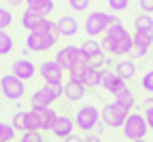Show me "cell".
Returning a JSON list of instances; mask_svg holds the SVG:
<instances>
[{"label": "cell", "instance_id": "6da1fadb", "mask_svg": "<svg viewBox=\"0 0 153 142\" xmlns=\"http://www.w3.org/2000/svg\"><path fill=\"white\" fill-rule=\"evenodd\" d=\"M100 43H102V49L106 55L111 57H123V55H130L132 49H134V34L123 28L119 30H108L102 38H100Z\"/></svg>", "mask_w": 153, "mask_h": 142}, {"label": "cell", "instance_id": "7a4b0ae2", "mask_svg": "<svg viewBox=\"0 0 153 142\" xmlns=\"http://www.w3.org/2000/svg\"><path fill=\"white\" fill-rule=\"evenodd\" d=\"M74 125L76 129H81L83 134H89L96 129V125L102 121V110L96 108L94 104H83L81 108L74 110Z\"/></svg>", "mask_w": 153, "mask_h": 142}, {"label": "cell", "instance_id": "3957f363", "mask_svg": "<svg viewBox=\"0 0 153 142\" xmlns=\"http://www.w3.org/2000/svg\"><path fill=\"white\" fill-rule=\"evenodd\" d=\"M121 132H123V138L130 140V142H134V140H145V136H147V132H149L145 112L132 110V112L128 115V119H126Z\"/></svg>", "mask_w": 153, "mask_h": 142}, {"label": "cell", "instance_id": "277c9868", "mask_svg": "<svg viewBox=\"0 0 153 142\" xmlns=\"http://www.w3.org/2000/svg\"><path fill=\"white\" fill-rule=\"evenodd\" d=\"M108 21H111V13L106 11H89L85 21H83V30L87 34V38H102L108 30Z\"/></svg>", "mask_w": 153, "mask_h": 142}, {"label": "cell", "instance_id": "5b68a950", "mask_svg": "<svg viewBox=\"0 0 153 142\" xmlns=\"http://www.w3.org/2000/svg\"><path fill=\"white\" fill-rule=\"evenodd\" d=\"M64 98V83L62 85H43L30 95V106L32 108H49L53 102Z\"/></svg>", "mask_w": 153, "mask_h": 142}, {"label": "cell", "instance_id": "8992f818", "mask_svg": "<svg viewBox=\"0 0 153 142\" xmlns=\"http://www.w3.org/2000/svg\"><path fill=\"white\" fill-rule=\"evenodd\" d=\"M60 30L55 32H49V34H32L28 32V38H26V49H30L32 53H47L49 49L55 47V43L60 40Z\"/></svg>", "mask_w": 153, "mask_h": 142}, {"label": "cell", "instance_id": "52a82bcc", "mask_svg": "<svg viewBox=\"0 0 153 142\" xmlns=\"http://www.w3.org/2000/svg\"><path fill=\"white\" fill-rule=\"evenodd\" d=\"M0 91H2V95L7 100H11V102H19V100L26 95V81L17 78L13 72L4 74V76H0Z\"/></svg>", "mask_w": 153, "mask_h": 142}, {"label": "cell", "instance_id": "ba28073f", "mask_svg": "<svg viewBox=\"0 0 153 142\" xmlns=\"http://www.w3.org/2000/svg\"><path fill=\"white\" fill-rule=\"evenodd\" d=\"M128 115H130V110H128V108H123L119 102H115V100L102 106V121L106 123V127H113V129L123 127Z\"/></svg>", "mask_w": 153, "mask_h": 142}, {"label": "cell", "instance_id": "9c48e42d", "mask_svg": "<svg viewBox=\"0 0 153 142\" xmlns=\"http://www.w3.org/2000/svg\"><path fill=\"white\" fill-rule=\"evenodd\" d=\"M38 74H41L45 85H62L66 70L55 62V59H45L38 64Z\"/></svg>", "mask_w": 153, "mask_h": 142}, {"label": "cell", "instance_id": "30bf717a", "mask_svg": "<svg viewBox=\"0 0 153 142\" xmlns=\"http://www.w3.org/2000/svg\"><path fill=\"white\" fill-rule=\"evenodd\" d=\"M153 49V34L151 32H134V49H132V59L147 57L149 51Z\"/></svg>", "mask_w": 153, "mask_h": 142}, {"label": "cell", "instance_id": "8fae6325", "mask_svg": "<svg viewBox=\"0 0 153 142\" xmlns=\"http://www.w3.org/2000/svg\"><path fill=\"white\" fill-rule=\"evenodd\" d=\"M11 72H13L17 78H22V81H32V78L38 74V66L32 62V59H28V57H19V59H15V62H13Z\"/></svg>", "mask_w": 153, "mask_h": 142}, {"label": "cell", "instance_id": "7c38bea8", "mask_svg": "<svg viewBox=\"0 0 153 142\" xmlns=\"http://www.w3.org/2000/svg\"><path fill=\"white\" fill-rule=\"evenodd\" d=\"M79 53H81V47H76V45H64V47H60V49L55 51V57L53 59L68 72L70 66L74 64V59L79 57Z\"/></svg>", "mask_w": 153, "mask_h": 142}, {"label": "cell", "instance_id": "4fadbf2b", "mask_svg": "<svg viewBox=\"0 0 153 142\" xmlns=\"http://www.w3.org/2000/svg\"><path fill=\"white\" fill-rule=\"evenodd\" d=\"M74 129H76L74 117H70V115H60V117H57V121H55V125H53V129H51V134H53L55 138H60V140H66L68 136L74 134Z\"/></svg>", "mask_w": 153, "mask_h": 142}, {"label": "cell", "instance_id": "5bb4252c", "mask_svg": "<svg viewBox=\"0 0 153 142\" xmlns=\"http://www.w3.org/2000/svg\"><path fill=\"white\" fill-rule=\"evenodd\" d=\"M55 24H57V30H60V36L64 38H72L79 32V19L74 15H60L55 19Z\"/></svg>", "mask_w": 153, "mask_h": 142}, {"label": "cell", "instance_id": "9a60e30c", "mask_svg": "<svg viewBox=\"0 0 153 142\" xmlns=\"http://www.w3.org/2000/svg\"><path fill=\"white\" fill-rule=\"evenodd\" d=\"M85 95H87V87L81 83V81L68 78L64 83V98L68 100V102H81Z\"/></svg>", "mask_w": 153, "mask_h": 142}, {"label": "cell", "instance_id": "2e32d148", "mask_svg": "<svg viewBox=\"0 0 153 142\" xmlns=\"http://www.w3.org/2000/svg\"><path fill=\"white\" fill-rule=\"evenodd\" d=\"M115 72H117L123 81H130L136 76V72H138V66H136V59H132V57H128V59H117L115 62Z\"/></svg>", "mask_w": 153, "mask_h": 142}, {"label": "cell", "instance_id": "e0dca14e", "mask_svg": "<svg viewBox=\"0 0 153 142\" xmlns=\"http://www.w3.org/2000/svg\"><path fill=\"white\" fill-rule=\"evenodd\" d=\"M36 110V115H38V121H41V132H51L53 129V125H55V121H57V115L55 112V108H34Z\"/></svg>", "mask_w": 153, "mask_h": 142}, {"label": "cell", "instance_id": "ac0fdd59", "mask_svg": "<svg viewBox=\"0 0 153 142\" xmlns=\"http://www.w3.org/2000/svg\"><path fill=\"white\" fill-rule=\"evenodd\" d=\"M79 47H81V51H83V53L91 59V62H96L98 57H102V55H104L102 43H100V40H96V38H85Z\"/></svg>", "mask_w": 153, "mask_h": 142}, {"label": "cell", "instance_id": "d6986e66", "mask_svg": "<svg viewBox=\"0 0 153 142\" xmlns=\"http://www.w3.org/2000/svg\"><path fill=\"white\" fill-rule=\"evenodd\" d=\"M43 19H45V15H43V13L32 11V9H26V11L22 13V17H19V21H22V28H24V30L32 32L38 24L43 21Z\"/></svg>", "mask_w": 153, "mask_h": 142}, {"label": "cell", "instance_id": "ffe728a7", "mask_svg": "<svg viewBox=\"0 0 153 142\" xmlns=\"http://www.w3.org/2000/svg\"><path fill=\"white\" fill-rule=\"evenodd\" d=\"M83 85L87 87V89H98L100 87V68H96L94 66V62L85 68V72H83Z\"/></svg>", "mask_w": 153, "mask_h": 142}, {"label": "cell", "instance_id": "44dd1931", "mask_svg": "<svg viewBox=\"0 0 153 142\" xmlns=\"http://www.w3.org/2000/svg\"><path fill=\"white\" fill-rule=\"evenodd\" d=\"M26 9L38 11V13H43L45 17H49L55 11V2H53V0H26Z\"/></svg>", "mask_w": 153, "mask_h": 142}, {"label": "cell", "instance_id": "7402d4cb", "mask_svg": "<svg viewBox=\"0 0 153 142\" xmlns=\"http://www.w3.org/2000/svg\"><path fill=\"white\" fill-rule=\"evenodd\" d=\"M134 32H151L153 34V15L138 13L134 17Z\"/></svg>", "mask_w": 153, "mask_h": 142}, {"label": "cell", "instance_id": "603a6c76", "mask_svg": "<svg viewBox=\"0 0 153 142\" xmlns=\"http://www.w3.org/2000/svg\"><path fill=\"white\" fill-rule=\"evenodd\" d=\"M13 49H15V38L7 30H0V55H11Z\"/></svg>", "mask_w": 153, "mask_h": 142}, {"label": "cell", "instance_id": "cb8c5ba5", "mask_svg": "<svg viewBox=\"0 0 153 142\" xmlns=\"http://www.w3.org/2000/svg\"><path fill=\"white\" fill-rule=\"evenodd\" d=\"M113 100H115V102H119L123 108H128L130 112L134 110V106H136V95H134L132 89H128V91H123V93H119V95H115Z\"/></svg>", "mask_w": 153, "mask_h": 142}, {"label": "cell", "instance_id": "d4e9b609", "mask_svg": "<svg viewBox=\"0 0 153 142\" xmlns=\"http://www.w3.org/2000/svg\"><path fill=\"white\" fill-rule=\"evenodd\" d=\"M26 123H28V110H17L13 115V121H11V125L15 127V132H26Z\"/></svg>", "mask_w": 153, "mask_h": 142}, {"label": "cell", "instance_id": "484cf974", "mask_svg": "<svg viewBox=\"0 0 153 142\" xmlns=\"http://www.w3.org/2000/svg\"><path fill=\"white\" fill-rule=\"evenodd\" d=\"M15 127L11 123H4V121H0V142H13L15 140Z\"/></svg>", "mask_w": 153, "mask_h": 142}, {"label": "cell", "instance_id": "4316f807", "mask_svg": "<svg viewBox=\"0 0 153 142\" xmlns=\"http://www.w3.org/2000/svg\"><path fill=\"white\" fill-rule=\"evenodd\" d=\"M140 87H143L149 95H153V68H149V70L140 76Z\"/></svg>", "mask_w": 153, "mask_h": 142}, {"label": "cell", "instance_id": "83f0119b", "mask_svg": "<svg viewBox=\"0 0 153 142\" xmlns=\"http://www.w3.org/2000/svg\"><path fill=\"white\" fill-rule=\"evenodd\" d=\"M106 7L111 9V13H123L130 7V0H106Z\"/></svg>", "mask_w": 153, "mask_h": 142}, {"label": "cell", "instance_id": "f1b7e54d", "mask_svg": "<svg viewBox=\"0 0 153 142\" xmlns=\"http://www.w3.org/2000/svg\"><path fill=\"white\" fill-rule=\"evenodd\" d=\"M9 26H13V13L4 7H0V30H7Z\"/></svg>", "mask_w": 153, "mask_h": 142}, {"label": "cell", "instance_id": "f546056e", "mask_svg": "<svg viewBox=\"0 0 153 142\" xmlns=\"http://www.w3.org/2000/svg\"><path fill=\"white\" fill-rule=\"evenodd\" d=\"M45 132H24L19 142H45Z\"/></svg>", "mask_w": 153, "mask_h": 142}, {"label": "cell", "instance_id": "4dcf8cb0", "mask_svg": "<svg viewBox=\"0 0 153 142\" xmlns=\"http://www.w3.org/2000/svg\"><path fill=\"white\" fill-rule=\"evenodd\" d=\"M89 0H68V7L74 11V13H85L89 9Z\"/></svg>", "mask_w": 153, "mask_h": 142}, {"label": "cell", "instance_id": "1f68e13d", "mask_svg": "<svg viewBox=\"0 0 153 142\" xmlns=\"http://www.w3.org/2000/svg\"><path fill=\"white\" fill-rule=\"evenodd\" d=\"M138 9L140 13H153V0H138Z\"/></svg>", "mask_w": 153, "mask_h": 142}, {"label": "cell", "instance_id": "d6a6232c", "mask_svg": "<svg viewBox=\"0 0 153 142\" xmlns=\"http://www.w3.org/2000/svg\"><path fill=\"white\" fill-rule=\"evenodd\" d=\"M83 142H102V138H100L98 134L89 132V134H85V136H83Z\"/></svg>", "mask_w": 153, "mask_h": 142}, {"label": "cell", "instance_id": "836d02e7", "mask_svg": "<svg viewBox=\"0 0 153 142\" xmlns=\"http://www.w3.org/2000/svg\"><path fill=\"white\" fill-rule=\"evenodd\" d=\"M145 119H147V125H149V129L153 132V108L145 110Z\"/></svg>", "mask_w": 153, "mask_h": 142}, {"label": "cell", "instance_id": "e575fe53", "mask_svg": "<svg viewBox=\"0 0 153 142\" xmlns=\"http://www.w3.org/2000/svg\"><path fill=\"white\" fill-rule=\"evenodd\" d=\"M149 108H153V95H147L143 100V110H149Z\"/></svg>", "mask_w": 153, "mask_h": 142}, {"label": "cell", "instance_id": "d590c367", "mask_svg": "<svg viewBox=\"0 0 153 142\" xmlns=\"http://www.w3.org/2000/svg\"><path fill=\"white\" fill-rule=\"evenodd\" d=\"M104 127H106V123H104V121H100V123H98V125H96V129H94V134H98V136H102V134H104Z\"/></svg>", "mask_w": 153, "mask_h": 142}, {"label": "cell", "instance_id": "8d00e7d4", "mask_svg": "<svg viewBox=\"0 0 153 142\" xmlns=\"http://www.w3.org/2000/svg\"><path fill=\"white\" fill-rule=\"evenodd\" d=\"M64 142H83V138H81V136H76V134H72V136H68Z\"/></svg>", "mask_w": 153, "mask_h": 142}, {"label": "cell", "instance_id": "74e56055", "mask_svg": "<svg viewBox=\"0 0 153 142\" xmlns=\"http://www.w3.org/2000/svg\"><path fill=\"white\" fill-rule=\"evenodd\" d=\"M7 2L11 7H22V4H26V0H7Z\"/></svg>", "mask_w": 153, "mask_h": 142}, {"label": "cell", "instance_id": "f35d334b", "mask_svg": "<svg viewBox=\"0 0 153 142\" xmlns=\"http://www.w3.org/2000/svg\"><path fill=\"white\" fill-rule=\"evenodd\" d=\"M134 142H147V140H134Z\"/></svg>", "mask_w": 153, "mask_h": 142}, {"label": "cell", "instance_id": "ab89813d", "mask_svg": "<svg viewBox=\"0 0 153 142\" xmlns=\"http://www.w3.org/2000/svg\"><path fill=\"white\" fill-rule=\"evenodd\" d=\"M151 59H153V49H151Z\"/></svg>", "mask_w": 153, "mask_h": 142}, {"label": "cell", "instance_id": "60d3db41", "mask_svg": "<svg viewBox=\"0 0 153 142\" xmlns=\"http://www.w3.org/2000/svg\"><path fill=\"white\" fill-rule=\"evenodd\" d=\"M151 15H153V13H151Z\"/></svg>", "mask_w": 153, "mask_h": 142}]
</instances>
